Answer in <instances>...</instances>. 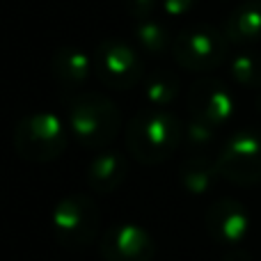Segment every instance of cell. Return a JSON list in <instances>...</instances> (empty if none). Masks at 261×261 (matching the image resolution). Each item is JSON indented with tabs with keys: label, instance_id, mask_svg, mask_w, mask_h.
Masks as SVG:
<instances>
[{
	"label": "cell",
	"instance_id": "cell-22",
	"mask_svg": "<svg viewBox=\"0 0 261 261\" xmlns=\"http://www.w3.org/2000/svg\"><path fill=\"white\" fill-rule=\"evenodd\" d=\"M257 110L261 113V90H259V94H257Z\"/></svg>",
	"mask_w": 261,
	"mask_h": 261
},
{
	"label": "cell",
	"instance_id": "cell-13",
	"mask_svg": "<svg viewBox=\"0 0 261 261\" xmlns=\"http://www.w3.org/2000/svg\"><path fill=\"white\" fill-rule=\"evenodd\" d=\"M222 32L229 44H254L261 39V0H243L239 7L231 9Z\"/></svg>",
	"mask_w": 261,
	"mask_h": 261
},
{
	"label": "cell",
	"instance_id": "cell-8",
	"mask_svg": "<svg viewBox=\"0 0 261 261\" xmlns=\"http://www.w3.org/2000/svg\"><path fill=\"white\" fill-rule=\"evenodd\" d=\"M188 113L193 119L208 124L213 128H220L231 122L236 113V99L231 90L222 81L211 76H204L195 81L188 90Z\"/></svg>",
	"mask_w": 261,
	"mask_h": 261
},
{
	"label": "cell",
	"instance_id": "cell-16",
	"mask_svg": "<svg viewBox=\"0 0 261 261\" xmlns=\"http://www.w3.org/2000/svg\"><path fill=\"white\" fill-rule=\"evenodd\" d=\"M133 35L138 46L149 55H165L172 53V37L167 28L156 18H147V21H138L133 28Z\"/></svg>",
	"mask_w": 261,
	"mask_h": 261
},
{
	"label": "cell",
	"instance_id": "cell-14",
	"mask_svg": "<svg viewBox=\"0 0 261 261\" xmlns=\"http://www.w3.org/2000/svg\"><path fill=\"white\" fill-rule=\"evenodd\" d=\"M218 179L220 174H218L216 161H211L208 156L190 153L179 167V181L190 195H206Z\"/></svg>",
	"mask_w": 261,
	"mask_h": 261
},
{
	"label": "cell",
	"instance_id": "cell-12",
	"mask_svg": "<svg viewBox=\"0 0 261 261\" xmlns=\"http://www.w3.org/2000/svg\"><path fill=\"white\" fill-rule=\"evenodd\" d=\"M126 158L119 151H113V149H103L101 153H96L94 158L87 165V186H90L94 193H113L126 179Z\"/></svg>",
	"mask_w": 261,
	"mask_h": 261
},
{
	"label": "cell",
	"instance_id": "cell-6",
	"mask_svg": "<svg viewBox=\"0 0 261 261\" xmlns=\"http://www.w3.org/2000/svg\"><path fill=\"white\" fill-rule=\"evenodd\" d=\"M220 179L236 186L261 184V130L241 128L225 140L216 156Z\"/></svg>",
	"mask_w": 261,
	"mask_h": 261
},
{
	"label": "cell",
	"instance_id": "cell-9",
	"mask_svg": "<svg viewBox=\"0 0 261 261\" xmlns=\"http://www.w3.org/2000/svg\"><path fill=\"white\" fill-rule=\"evenodd\" d=\"M206 231L216 243L239 248L250 231V213L239 199L222 197L206 208Z\"/></svg>",
	"mask_w": 261,
	"mask_h": 261
},
{
	"label": "cell",
	"instance_id": "cell-19",
	"mask_svg": "<svg viewBox=\"0 0 261 261\" xmlns=\"http://www.w3.org/2000/svg\"><path fill=\"white\" fill-rule=\"evenodd\" d=\"M124 9L135 23L147 21L161 9V0H124Z\"/></svg>",
	"mask_w": 261,
	"mask_h": 261
},
{
	"label": "cell",
	"instance_id": "cell-7",
	"mask_svg": "<svg viewBox=\"0 0 261 261\" xmlns=\"http://www.w3.org/2000/svg\"><path fill=\"white\" fill-rule=\"evenodd\" d=\"M92 62H94L96 78L115 92H126L144 78V62L140 53L117 37L101 41Z\"/></svg>",
	"mask_w": 261,
	"mask_h": 261
},
{
	"label": "cell",
	"instance_id": "cell-18",
	"mask_svg": "<svg viewBox=\"0 0 261 261\" xmlns=\"http://www.w3.org/2000/svg\"><path fill=\"white\" fill-rule=\"evenodd\" d=\"M216 140H218V128L208 126V124L193 119V117L186 124L184 142L188 144L190 153H195V156H206V151L216 144Z\"/></svg>",
	"mask_w": 261,
	"mask_h": 261
},
{
	"label": "cell",
	"instance_id": "cell-21",
	"mask_svg": "<svg viewBox=\"0 0 261 261\" xmlns=\"http://www.w3.org/2000/svg\"><path fill=\"white\" fill-rule=\"evenodd\" d=\"M222 261H252V257H250L248 250H243L239 245V248H227L225 257H222Z\"/></svg>",
	"mask_w": 261,
	"mask_h": 261
},
{
	"label": "cell",
	"instance_id": "cell-3",
	"mask_svg": "<svg viewBox=\"0 0 261 261\" xmlns=\"http://www.w3.org/2000/svg\"><path fill=\"white\" fill-rule=\"evenodd\" d=\"M69 126L53 113H32L14 128V149L23 161L50 163L67 149Z\"/></svg>",
	"mask_w": 261,
	"mask_h": 261
},
{
	"label": "cell",
	"instance_id": "cell-17",
	"mask_svg": "<svg viewBox=\"0 0 261 261\" xmlns=\"http://www.w3.org/2000/svg\"><path fill=\"white\" fill-rule=\"evenodd\" d=\"M229 73L236 85L248 90H261V53L241 50L229 60Z\"/></svg>",
	"mask_w": 261,
	"mask_h": 261
},
{
	"label": "cell",
	"instance_id": "cell-10",
	"mask_svg": "<svg viewBox=\"0 0 261 261\" xmlns=\"http://www.w3.org/2000/svg\"><path fill=\"white\" fill-rule=\"evenodd\" d=\"M101 254L106 261H151L156 254L153 239L133 222L113 225L101 239Z\"/></svg>",
	"mask_w": 261,
	"mask_h": 261
},
{
	"label": "cell",
	"instance_id": "cell-5",
	"mask_svg": "<svg viewBox=\"0 0 261 261\" xmlns=\"http://www.w3.org/2000/svg\"><path fill=\"white\" fill-rule=\"evenodd\" d=\"M172 58L186 71H213L229 58V39L225 32L213 25L186 28L172 41Z\"/></svg>",
	"mask_w": 261,
	"mask_h": 261
},
{
	"label": "cell",
	"instance_id": "cell-2",
	"mask_svg": "<svg viewBox=\"0 0 261 261\" xmlns=\"http://www.w3.org/2000/svg\"><path fill=\"white\" fill-rule=\"evenodd\" d=\"M67 126L85 149H106L122 128V113L103 92L83 90L67 101Z\"/></svg>",
	"mask_w": 261,
	"mask_h": 261
},
{
	"label": "cell",
	"instance_id": "cell-20",
	"mask_svg": "<svg viewBox=\"0 0 261 261\" xmlns=\"http://www.w3.org/2000/svg\"><path fill=\"white\" fill-rule=\"evenodd\" d=\"M199 0H161V9L167 18H181L195 12Z\"/></svg>",
	"mask_w": 261,
	"mask_h": 261
},
{
	"label": "cell",
	"instance_id": "cell-15",
	"mask_svg": "<svg viewBox=\"0 0 261 261\" xmlns=\"http://www.w3.org/2000/svg\"><path fill=\"white\" fill-rule=\"evenodd\" d=\"M179 92H181V81L174 71L161 69V71H153L144 78L142 94L149 108L170 110V106L179 99Z\"/></svg>",
	"mask_w": 261,
	"mask_h": 261
},
{
	"label": "cell",
	"instance_id": "cell-11",
	"mask_svg": "<svg viewBox=\"0 0 261 261\" xmlns=\"http://www.w3.org/2000/svg\"><path fill=\"white\" fill-rule=\"evenodd\" d=\"M92 71H94V62L87 58L85 50L76 48V46H60L50 58V73H53L55 83L69 94L83 92Z\"/></svg>",
	"mask_w": 261,
	"mask_h": 261
},
{
	"label": "cell",
	"instance_id": "cell-1",
	"mask_svg": "<svg viewBox=\"0 0 261 261\" xmlns=\"http://www.w3.org/2000/svg\"><path fill=\"white\" fill-rule=\"evenodd\" d=\"M184 130L186 124L172 110L144 108L126 126V149L142 165H158L179 149Z\"/></svg>",
	"mask_w": 261,
	"mask_h": 261
},
{
	"label": "cell",
	"instance_id": "cell-4",
	"mask_svg": "<svg viewBox=\"0 0 261 261\" xmlns=\"http://www.w3.org/2000/svg\"><path fill=\"white\" fill-rule=\"evenodd\" d=\"M99 225V206L94 199L83 193L62 197L50 213V229H53L55 241L69 250H83L94 243Z\"/></svg>",
	"mask_w": 261,
	"mask_h": 261
}]
</instances>
